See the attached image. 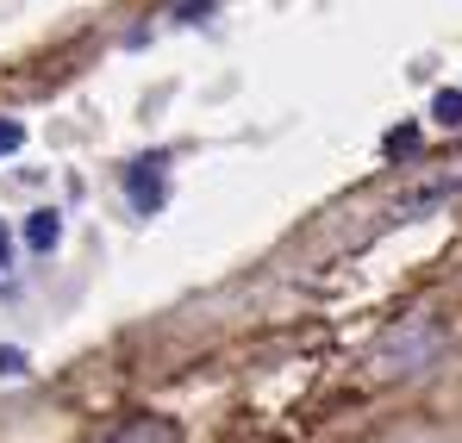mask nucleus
Returning <instances> with one entry per match:
<instances>
[{
	"instance_id": "obj_3",
	"label": "nucleus",
	"mask_w": 462,
	"mask_h": 443,
	"mask_svg": "<svg viewBox=\"0 0 462 443\" xmlns=\"http://www.w3.org/2000/svg\"><path fill=\"white\" fill-rule=\"evenodd\" d=\"M431 119H438L444 132H457V125H462V88H444V94L431 100Z\"/></svg>"
},
{
	"instance_id": "obj_4",
	"label": "nucleus",
	"mask_w": 462,
	"mask_h": 443,
	"mask_svg": "<svg viewBox=\"0 0 462 443\" xmlns=\"http://www.w3.org/2000/svg\"><path fill=\"white\" fill-rule=\"evenodd\" d=\"M19 144H25V125L19 119H0V156H13Z\"/></svg>"
},
{
	"instance_id": "obj_5",
	"label": "nucleus",
	"mask_w": 462,
	"mask_h": 443,
	"mask_svg": "<svg viewBox=\"0 0 462 443\" xmlns=\"http://www.w3.org/2000/svg\"><path fill=\"white\" fill-rule=\"evenodd\" d=\"M412 144H419V132H412V125H400V132H387V156H406Z\"/></svg>"
},
{
	"instance_id": "obj_1",
	"label": "nucleus",
	"mask_w": 462,
	"mask_h": 443,
	"mask_svg": "<svg viewBox=\"0 0 462 443\" xmlns=\"http://www.w3.org/2000/svg\"><path fill=\"white\" fill-rule=\"evenodd\" d=\"M106 443H175V425L169 419H132V425H119Z\"/></svg>"
},
{
	"instance_id": "obj_2",
	"label": "nucleus",
	"mask_w": 462,
	"mask_h": 443,
	"mask_svg": "<svg viewBox=\"0 0 462 443\" xmlns=\"http://www.w3.org/2000/svg\"><path fill=\"white\" fill-rule=\"evenodd\" d=\"M25 237H32V250H57V237H63V219H57V213L44 207V213H32Z\"/></svg>"
},
{
	"instance_id": "obj_7",
	"label": "nucleus",
	"mask_w": 462,
	"mask_h": 443,
	"mask_svg": "<svg viewBox=\"0 0 462 443\" xmlns=\"http://www.w3.org/2000/svg\"><path fill=\"white\" fill-rule=\"evenodd\" d=\"M0 269H6V225H0Z\"/></svg>"
},
{
	"instance_id": "obj_6",
	"label": "nucleus",
	"mask_w": 462,
	"mask_h": 443,
	"mask_svg": "<svg viewBox=\"0 0 462 443\" xmlns=\"http://www.w3.org/2000/svg\"><path fill=\"white\" fill-rule=\"evenodd\" d=\"M0 374H25V350H0Z\"/></svg>"
}]
</instances>
